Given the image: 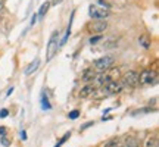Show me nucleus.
Masks as SVG:
<instances>
[{
    "label": "nucleus",
    "instance_id": "28",
    "mask_svg": "<svg viewBox=\"0 0 159 147\" xmlns=\"http://www.w3.org/2000/svg\"><path fill=\"white\" fill-rule=\"evenodd\" d=\"M5 134H6V130L3 127H0V136H5Z\"/></svg>",
    "mask_w": 159,
    "mask_h": 147
},
{
    "label": "nucleus",
    "instance_id": "20",
    "mask_svg": "<svg viewBox=\"0 0 159 147\" xmlns=\"http://www.w3.org/2000/svg\"><path fill=\"white\" fill-rule=\"evenodd\" d=\"M69 136H71V132H66V134H65V136H63L62 138H61V141L57 143V144H56V146H55V147H61V146H62V144H63V143H65V141H66V140H68V138H69Z\"/></svg>",
    "mask_w": 159,
    "mask_h": 147
},
{
    "label": "nucleus",
    "instance_id": "10",
    "mask_svg": "<svg viewBox=\"0 0 159 147\" xmlns=\"http://www.w3.org/2000/svg\"><path fill=\"white\" fill-rule=\"evenodd\" d=\"M96 78V71L93 68H87L83 71V74H81V79L84 81V82H90V81H93V79Z\"/></svg>",
    "mask_w": 159,
    "mask_h": 147
},
{
    "label": "nucleus",
    "instance_id": "16",
    "mask_svg": "<svg viewBox=\"0 0 159 147\" xmlns=\"http://www.w3.org/2000/svg\"><path fill=\"white\" fill-rule=\"evenodd\" d=\"M124 144L125 147H139V143H137V140L134 137H127L124 140Z\"/></svg>",
    "mask_w": 159,
    "mask_h": 147
},
{
    "label": "nucleus",
    "instance_id": "23",
    "mask_svg": "<svg viewBox=\"0 0 159 147\" xmlns=\"http://www.w3.org/2000/svg\"><path fill=\"white\" fill-rule=\"evenodd\" d=\"M114 43H115L114 40H109V41H106V46H105V49H111V47H115Z\"/></svg>",
    "mask_w": 159,
    "mask_h": 147
},
{
    "label": "nucleus",
    "instance_id": "3",
    "mask_svg": "<svg viewBox=\"0 0 159 147\" xmlns=\"http://www.w3.org/2000/svg\"><path fill=\"white\" fill-rule=\"evenodd\" d=\"M158 82V72L156 69H144L139 74V84L143 85H155Z\"/></svg>",
    "mask_w": 159,
    "mask_h": 147
},
{
    "label": "nucleus",
    "instance_id": "12",
    "mask_svg": "<svg viewBox=\"0 0 159 147\" xmlns=\"http://www.w3.org/2000/svg\"><path fill=\"white\" fill-rule=\"evenodd\" d=\"M144 147H159V140L158 137L153 136V137H149L148 140H146V144Z\"/></svg>",
    "mask_w": 159,
    "mask_h": 147
},
{
    "label": "nucleus",
    "instance_id": "19",
    "mask_svg": "<svg viewBox=\"0 0 159 147\" xmlns=\"http://www.w3.org/2000/svg\"><path fill=\"white\" fill-rule=\"evenodd\" d=\"M102 38H103V35H102V34L94 35V37H91V38H90V44H96V43H99V41H100Z\"/></svg>",
    "mask_w": 159,
    "mask_h": 147
},
{
    "label": "nucleus",
    "instance_id": "13",
    "mask_svg": "<svg viewBox=\"0 0 159 147\" xmlns=\"http://www.w3.org/2000/svg\"><path fill=\"white\" fill-rule=\"evenodd\" d=\"M105 147H125V144H124V141H121L118 138H114V140H109L105 144Z\"/></svg>",
    "mask_w": 159,
    "mask_h": 147
},
{
    "label": "nucleus",
    "instance_id": "11",
    "mask_svg": "<svg viewBox=\"0 0 159 147\" xmlns=\"http://www.w3.org/2000/svg\"><path fill=\"white\" fill-rule=\"evenodd\" d=\"M39 66H40V59H39V57H35L34 60H33V62L27 66V69H25V75H31L34 71H37V68H39Z\"/></svg>",
    "mask_w": 159,
    "mask_h": 147
},
{
    "label": "nucleus",
    "instance_id": "6",
    "mask_svg": "<svg viewBox=\"0 0 159 147\" xmlns=\"http://www.w3.org/2000/svg\"><path fill=\"white\" fill-rule=\"evenodd\" d=\"M121 84L124 87H128V88H134L139 85V74L136 71H128L125 74L122 79H121Z\"/></svg>",
    "mask_w": 159,
    "mask_h": 147
},
{
    "label": "nucleus",
    "instance_id": "15",
    "mask_svg": "<svg viewBox=\"0 0 159 147\" xmlns=\"http://www.w3.org/2000/svg\"><path fill=\"white\" fill-rule=\"evenodd\" d=\"M72 21H74V12H72V15H71V19H69V24H68V28H66V34H65V37H63L62 43H61V46H63L65 43H66V40H68L69 34H71V27H72Z\"/></svg>",
    "mask_w": 159,
    "mask_h": 147
},
{
    "label": "nucleus",
    "instance_id": "27",
    "mask_svg": "<svg viewBox=\"0 0 159 147\" xmlns=\"http://www.w3.org/2000/svg\"><path fill=\"white\" fill-rule=\"evenodd\" d=\"M21 138H22V140H27V132H25V131L21 132Z\"/></svg>",
    "mask_w": 159,
    "mask_h": 147
},
{
    "label": "nucleus",
    "instance_id": "14",
    "mask_svg": "<svg viewBox=\"0 0 159 147\" xmlns=\"http://www.w3.org/2000/svg\"><path fill=\"white\" fill-rule=\"evenodd\" d=\"M49 7H50V3H49V2L43 3V5H41V7H40L39 15H37V16H39L40 19H43V18H44V15L47 13V11H49Z\"/></svg>",
    "mask_w": 159,
    "mask_h": 147
},
{
    "label": "nucleus",
    "instance_id": "29",
    "mask_svg": "<svg viewBox=\"0 0 159 147\" xmlns=\"http://www.w3.org/2000/svg\"><path fill=\"white\" fill-rule=\"evenodd\" d=\"M61 2H62V0H53V2H52V3H53V5H59V3H61Z\"/></svg>",
    "mask_w": 159,
    "mask_h": 147
},
{
    "label": "nucleus",
    "instance_id": "26",
    "mask_svg": "<svg viewBox=\"0 0 159 147\" xmlns=\"http://www.w3.org/2000/svg\"><path fill=\"white\" fill-rule=\"evenodd\" d=\"M35 22H37V15L34 13V15H33V18H31V24H35Z\"/></svg>",
    "mask_w": 159,
    "mask_h": 147
},
{
    "label": "nucleus",
    "instance_id": "7",
    "mask_svg": "<svg viewBox=\"0 0 159 147\" xmlns=\"http://www.w3.org/2000/svg\"><path fill=\"white\" fill-rule=\"evenodd\" d=\"M114 63H115V59L112 56H102L94 60V69L102 72V71H106V69L112 68Z\"/></svg>",
    "mask_w": 159,
    "mask_h": 147
},
{
    "label": "nucleus",
    "instance_id": "22",
    "mask_svg": "<svg viewBox=\"0 0 159 147\" xmlns=\"http://www.w3.org/2000/svg\"><path fill=\"white\" fill-rule=\"evenodd\" d=\"M7 115H9V110H7V109H2V110H0V118H6Z\"/></svg>",
    "mask_w": 159,
    "mask_h": 147
},
{
    "label": "nucleus",
    "instance_id": "18",
    "mask_svg": "<svg viewBox=\"0 0 159 147\" xmlns=\"http://www.w3.org/2000/svg\"><path fill=\"white\" fill-rule=\"evenodd\" d=\"M139 43H140L144 49H149V47H150V41H149V38L146 35H142V37L139 38Z\"/></svg>",
    "mask_w": 159,
    "mask_h": 147
},
{
    "label": "nucleus",
    "instance_id": "4",
    "mask_svg": "<svg viewBox=\"0 0 159 147\" xmlns=\"http://www.w3.org/2000/svg\"><path fill=\"white\" fill-rule=\"evenodd\" d=\"M57 49H59V31H55L47 43V49H46V55H47L46 60L47 62L53 59V56L57 53Z\"/></svg>",
    "mask_w": 159,
    "mask_h": 147
},
{
    "label": "nucleus",
    "instance_id": "5",
    "mask_svg": "<svg viewBox=\"0 0 159 147\" xmlns=\"http://www.w3.org/2000/svg\"><path fill=\"white\" fill-rule=\"evenodd\" d=\"M121 90H122V84H121V82H118V81H111V82H106V84L102 85L100 97L115 96V94H118Z\"/></svg>",
    "mask_w": 159,
    "mask_h": 147
},
{
    "label": "nucleus",
    "instance_id": "1",
    "mask_svg": "<svg viewBox=\"0 0 159 147\" xmlns=\"http://www.w3.org/2000/svg\"><path fill=\"white\" fill-rule=\"evenodd\" d=\"M109 9H111V5L106 3L105 0H96L89 7V15L93 19H106L111 15Z\"/></svg>",
    "mask_w": 159,
    "mask_h": 147
},
{
    "label": "nucleus",
    "instance_id": "17",
    "mask_svg": "<svg viewBox=\"0 0 159 147\" xmlns=\"http://www.w3.org/2000/svg\"><path fill=\"white\" fill-rule=\"evenodd\" d=\"M41 108L44 109V110H50L52 109L50 103H49V99H47V96H46V93L41 94Z\"/></svg>",
    "mask_w": 159,
    "mask_h": 147
},
{
    "label": "nucleus",
    "instance_id": "21",
    "mask_svg": "<svg viewBox=\"0 0 159 147\" xmlns=\"http://www.w3.org/2000/svg\"><path fill=\"white\" fill-rule=\"evenodd\" d=\"M69 119H77L80 116V110H71V112L68 113Z\"/></svg>",
    "mask_w": 159,
    "mask_h": 147
},
{
    "label": "nucleus",
    "instance_id": "2",
    "mask_svg": "<svg viewBox=\"0 0 159 147\" xmlns=\"http://www.w3.org/2000/svg\"><path fill=\"white\" fill-rule=\"evenodd\" d=\"M119 77H121V71L118 68H109L106 71H102L100 75H96V82L99 85H103L106 84V82H111V81H118Z\"/></svg>",
    "mask_w": 159,
    "mask_h": 147
},
{
    "label": "nucleus",
    "instance_id": "8",
    "mask_svg": "<svg viewBox=\"0 0 159 147\" xmlns=\"http://www.w3.org/2000/svg\"><path fill=\"white\" fill-rule=\"evenodd\" d=\"M108 28V22L106 21H93L87 25V29L90 31V33H103L105 29Z\"/></svg>",
    "mask_w": 159,
    "mask_h": 147
},
{
    "label": "nucleus",
    "instance_id": "25",
    "mask_svg": "<svg viewBox=\"0 0 159 147\" xmlns=\"http://www.w3.org/2000/svg\"><path fill=\"white\" fill-rule=\"evenodd\" d=\"M90 125H93V122H87V124H84L83 127H81V130H85V128H89Z\"/></svg>",
    "mask_w": 159,
    "mask_h": 147
},
{
    "label": "nucleus",
    "instance_id": "24",
    "mask_svg": "<svg viewBox=\"0 0 159 147\" xmlns=\"http://www.w3.org/2000/svg\"><path fill=\"white\" fill-rule=\"evenodd\" d=\"M2 144H3V146H9V144H11V143L6 140V137H5V136H2Z\"/></svg>",
    "mask_w": 159,
    "mask_h": 147
},
{
    "label": "nucleus",
    "instance_id": "9",
    "mask_svg": "<svg viewBox=\"0 0 159 147\" xmlns=\"http://www.w3.org/2000/svg\"><path fill=\"white\" fill-rule=\"evenodd\" d=\"M94 94H96V87H94L93 84H87V85H84V87L81 88L78 97L80 99H89V97L94 96Z\"/></svg>",
    "mask_w": 159,
    "mask_h": 147
}]
</instances>
